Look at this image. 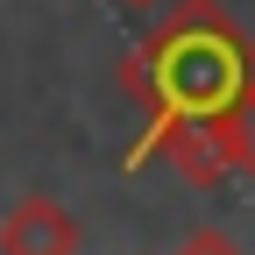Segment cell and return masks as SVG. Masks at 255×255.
Here are the masks:
<instances>
[{"label": "cell", "mask_w": 255, "mask_h": 255, "mask_svg": "<svg viewBox=\"0 0 255 255\" xmlns=\"http://www.w3.org/2000/svg\"><path fill=\"white\" fill-rule=\"evenodd\" d=\"M170 255H241V241H234V234H220V227H191Z\"/></svg>", "instance_id": "cell-5"}, {"label": "cell", "mask_w": 255, "mask_h": 255, "mask_svg": "<svg viewBox=\"0 0 255 255\" xmlns=\"http://www.w3.org/2000/svg\"><path fill=\"white\" fill-rule=\"evenodd\" d=\"M213 142H220V156H227L234 177H255V85L213 121Z\"/></svg>", "instance_id": "cell-4"}, {"label": "cell", "mask_w": 255, "mask_h": 255, "mask_svg": "<svg viewBox=\"0 0 255 255\" xmlns=\"http://www.w3.org/2000/svg\"><path fill=\"white\" fill-rule=\"evenodd\" d=\"M85 227L71 206H57L50 191H28L0 213V255H78Z\"/></svg>", "instance_id": "cell-3"}, {"label": "cell", "mask_w": 255, "mask_h": 255, "mask_svg": "<svg viewBox=\"0 0 255 255\" xmlns=\"http://www.w3.org/2000/svg\"><path fill=\"white\" fill-rule=\"evenodd\" d=\"M135 7H156V0H135Z\"/></svg>", "instance_id": "cell-6"}, {"label": "cell", "mask_w": 255, "mask_h": 255, "mask_svg": "<svg viewBox=\"0 0 255 255\" xmlns=\"http://www.w3.org/2000/svg\"><path fill=\"white\" fill-rule=\"evenodd\" d=\"M135 163H170L184 184H199V191H213V184L234 177L227 156H220V142H213V121H149Z\"/></svg>", "instance_id": "cell-2"}, {"label": "cell", "mask_w": 255, "mask_h": 255, "mask_svg": "<svg viewBox=\"0 0 255 255\" xmlns=\"http://www.w3.org/2000/svg\"><path fill=\"white\" fill-rule=\"evenodd\" d=\"M121 85L149 121H220L255 85V36L220 0H177L128 50Z\"/></svg>", "instance_id": "cell-1"}]
</instances>
